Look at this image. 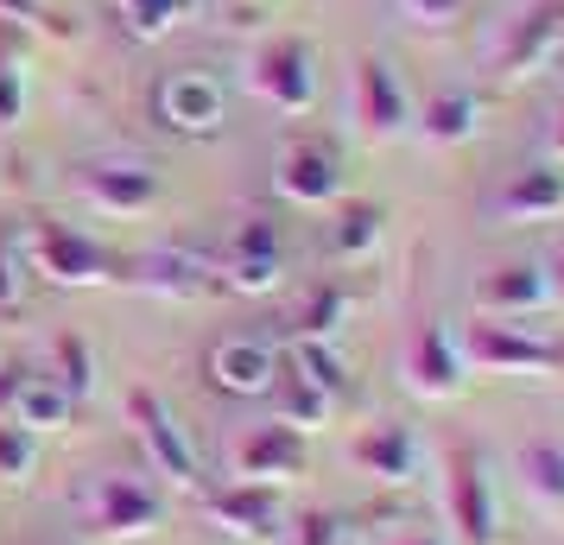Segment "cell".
Instances as JSON below:
<instances>
[{
    "instance_id": "obj_14",
    "label": "cell",
    "mask_w": 564,
    "mask_h": 545,
    "mask_svg": "<svg viewBox=\"0 0 564 545\" xmlns=\"http://www.w3.org/2000/svg\"><path fill=\"white\" fill-rule=\"evenodd\" d=\"M133 280L147 292H165V298H209V292H223V266L197 248H147V254H133Z\"/></svg>"
},
{
    "instance_id": "obj_12",
    "label": "cell",
    "mask_w": 564,
    "mask_h": 545,
    "mask_svg": "<svg viewBox=\"0 0 564 545\" xmlns=\"http://www.w3.org/2000/svg\"><path fill=\"white\" fill-rule=\"evenodd\" d=\"M204 514L229 533V539H254V545H273L285 533V514H280V494L267 482H223V489L204 494Z\"/></svg>"
},
{
    "instance_id": "obj_5",
    "label": "cell",
    "mask_w": 564,
    "mask_h": 545,
    "mask_svg": "<svg viewBox=\"0 0 564 545\" xmlns=\"http://www.w3.org/2000/svg\"><path fill=\"white\" fill-rule=\"evenodd\" d=\"M115 266L121 260L108 254L102 241L77 235L70 222H57V216L32 222V273L39 280H52V286H102V280H115Z\"/></svg>"
},
{
    "instance_id": "obj_3",
    "label": "cell",
    "mask_w": 564,
    "mask_h": 545,
    "mask_svg": "<svg viewBox=\"0 0 564 545\" xmlns=\"http://www.w3.org/2000/svg\"><path fill=\"white\" fill-rule=\"evenodd\" d=\"M128 425H133V438H140V450L153 457V476H165L172 489H197V482H204L197 444H191L178 413H172L153 388H128Z\"/></svg>"
},
{
    "instance_id": "obj_4",
    "label": "cell",
    "mask_w": 564,
    "mask_h": 545,
    "mask_svg": "<svg viewBox=\"0 0 564 545\" xmlns=\"http://www.w3.org/2000/svg\"><path fill=\"white\" fill-rule=\"evenodd\" d=\"M153 115L159 128L184 133V140H209V133L229 128V89H223V77L216 70H165L153 89Z\"/></svg>"
},
{
    "instance_id": "obj_10",
    "label": "cell",
    "mask_w": 564,
    "mask_h": 545,
    "mask_svg": "<svg viewBox=\"0 0 564 545\" xmlns=\"http://www.w3.org/2000/svg\"><path fill=\"white\" fill-rule=\"evenodd\" d=\"M305 464H311V444H305V432L285 425V418L254 425V432L235 438V482H267V489H280L292 476H305Z\"/></svg>"
},
{
    "instance_id": "obj_40",
    "label": "cell",
    "mask_w": 564,
    "mask_h": 545,
    "mask_svg": "<svg viewBox=\"0 0 564 545\" xmlns=\"http://www.w3.org/2000/svg\"><path fill=\"white\" fill-rule=\"evenodd\" d=\"M545 7H552V13H558V32H564V0H545Z\"/></svg>"
},
{
    "instance_id": "obj_23",
    "label": "cell",
    "mask_w": 564,
    "mask_h": 545,
    "mask_svg": "<svg viewBox=\"0 0 564 545\" xmlns=\"http://www.w3.org/2000/svg\"><path fill=\"white\" fill-rule=\"evenodd\" d=\"M381 222H387L381 204H343V216H336V229H330V254L336 260H368L381 248Z\"/></svg>"
},
{
    "instance_id": "obj_9",
    "label": "cell",
    "mask_w": 564,
    "mask_h": 545,
    "mask_svg": "<svg viewBox=\"0 0 564 545\" xmlns=\"http://www.w3.org/2000/svg\"><path fill=\"white\" fill-rule=\"evenodd\" d=\"M223 292H273L285 280V241L273 216H248L223 248Z\"/></svg>"
},
{
    "instance_id": "obj_33",
    "label": "cell",
    "mask_w": 564,
    "mask_h": 545,
    "mask_svg": "<svg viewBox=\"0 0 564 545\" xmlns=\"http://www.w3.org/2000/svg\"><path fill=\"white\" fill-rule=\"evenodd\" d=\"M400 7H406V20H419V26H451L469 0H400Z\"/></svg>"
},
{
    "instance_id": "obj_35",
    "label": "cell",
    "mask_w": 564,
    "mask_h": 545,
    "mask_svg": "<svg viewBox=\"0 0 564 545\" xmlns=\"http://www.w3.org/2000/svg\"><path fill=\"white\" fill-rule=\"evenodd\" d=\"M0 13H7V20H26V26H52V13H45L39 0H0Z\"/></svg>"
},
{
    "instance_id": "obj_17",
    "label": "cell",
    "mask_w": 564,
    "mask_h": 545,
    "mask_svg": "<svg viewBox=\"0 0 564 545\" xmlns=\"http://www.w3.org/2000/svg\"><path fill=\"white\" fill-rule=\"evenodd\" d=\"M77 190L115 216H140L159 197V172L133 165V159H89V165H77Z\"/></svg>"
},
{
    "instance_id": "obj_30",
    "label": "cell",
    "mask_w": 564,
    "mask_h": 545,
    "mask_svg": "<svg viewBox=\"0 0 564 545\" xmlns=\"http://www.w3.org/2000/svg\"><path fill=\"white\" fill-rule=\"evenodd\" d=\"M32 464H39V438H32L26 425L0 418V476H7V482H26Z\"/></svg>"
},
{
    "instance_id": "obj_11",
    "label": "cell",
    "mask_w": 564,
    "mask_h": 545,
    "mask_svg": "<svg viewBox=\"0 0 564 545\" xmlns=\"http://www.w3.org/2000/svg\"><path fill=\"white\" fill-rule=\"evenodd\" d=\"M463 374H469V362H463V342L451 337V324L444 317L419 324L406 342V388L425 393V400H457Z\"/></svg>"
},
{
    "instance_id": "obj_29",
    "label": "cell",
    "mask_w": 564,
    "mask_h": 545,
    "mask_svg": "<svg viewBox=\"0 0 564 545\" xmlns=\"http://www.w3.org/2000/svg\"><path fill=\"white\" fill-rule=\"evenodd\" d=\"M343 312H349V292H343V286H311L305 305H299V337L330 342L336 324H343Z\"/></svg>"
},
{
    "instance_id": "obj_15",
    "label": "cell",
    "mask_w": 564,
    "mask_h": 545,
    "mask_svg": "<svg viewBox=\"0 0 564 545\" xmlns=\"http://www.w3.org/2000/svg\"><path fill=\"white\" fill-rule=\"evenodd\" d=\"M356 121L368 140H400L412 121V102H406V83L387 57H361L356 64Z\"/></svg>"
},
{
    "instance_id": "obj_1",
    "label": "cell",
    "mask_w": 564,
    "mask_h": 545,
    "mask_svg": "<svg viewBox=\"0 0 564 545\" xmlns=\"http://www.w3.org/2000/svg\"><path fill=\"white\" fill-rule=\"evenodd\" d=\"M457 342H463V362L482 368V374H558L564 368V342L520 330L513 317H476Z\"/></svg>"
},
{
    "instance_id": "obj_18",
    "label": "cell",
    "mask_w": 564,
    "mask_h": 545,
    "mask_svg": "<svg viewBox=\"0 0 564 545\" xmlns=\"http://www.w3.org/2000/svg\"><path fill=\"white\" fill-rule=\"evenodd\" d=\"M356 469H368L375 482H393V489H406L412 476H419V438H412V425H368L356 438Z\"/></svg>"
},
{
    "instance_id": "obj_22",
    "label": "cell",
    "mask_w": 564,
    "mask_h": 545,
    "mask_svg": "<svg viewBox=\"0 0 564 545\" xmlns=\"http://www.w3.org/2000/svg\"><path fill=\"white\" fill-rule=\"evenodd\" d=\"M476 121H482V102L469 96V89H437L425 115H419V128L432 146H463V140H476Z\"/></svg>"
},
{
    "instance_id": "obj_31",
    "label": "cell",
    "mask_w": 564,
    "mask_h": 545,
    "mask_svg": "<svg viewBox=\"0 0 564 545\" xmlns=\"http://www.w3.org/2000/svg\"><path fill=\"white\" fill-rule=\"evenodd\" d=\"M26 298H32V273H26V254L7 241L0 248V312H26Z\"/></svg>"
},
{
    "instance_id": "obj_32",
    "label": "cell",
    "mask_w": 564,
    "mask_h": 545,
    "mask_svg": "<svg viewBox=\"0 0 564 545\" xmlns=\"http://www.w3.org/2000/svg\"><path fill=\"white\" fill-rule=\"evenodd\" d=\"M273 545H343V520L324 514V508H311V514H299Z\"/></svg>"
},
{
    "instance_id": "obj_2",
    "label": "cell",
    "mask_w": 564,
    "mask_h": 545,
    "mask_svg": "<svg viewBox=\"0 0 564 545\" xmlns=\"http://www.w3.org/2000/svg\"><path fill=\"white\" fill-rule=\"evenodd\" d=\"M77 520L96 539H140L165 520V501L133 476H89L77 489Z\"/></svg>"
},
{
    "instance_id": "obj_8",
    "label": "cell",
    "mask_w": 564,
    "mask_h": 545,
    "mask_svg": "<svg viewBox=\"0 0 564 545\" xmlns=\"http://www.w3.org/2000/svg\"><path fill=\"white\" fill-rule=\"evenodd\" d=\"M209 388L229 393V400H260V393H273V381H280V349L267 337H254V330H235V337H216L209 342Z\"/></svg>"
},
{
    "instance_id": "obj_25",
    "label": "cell",
    "mask_w": 564,
    "mask_h": 545,
    "mask_svg": "<svg viewBox=\"0 0 564 545\" xmlns=\"http://www.w3.org/2000/svg\"><path fill=\"white\" fill-rule=\"evenodd\" d=\"M520 476H527V489L539 501H552L564 508V438H533L520 450Z\"/></svg>"
},
{
    "instance_id": "obj_7",
    "label": "cell",
    "mask_w": 564,
    "mask_h": 545,
    "mask_svg": "<svg viewBox=\"0 0 564 545\" xmlns=\"http://www.w3.org/2000/svg\"><path fill=\"white\" fill-rule=\"evenodd\" d=\"M254 89L260 102H273L280 115H311V102H317V52H311V39H299V32L267 39L254 52Z\"/></svg>"
},
{
    "instance_id": "obj_26",
    "label": "cell",
    "mask_w": 564,
    "mask_h": 545,
    "mask_svg": "<svg viewBox=\"0 0 564 545\" xmlns=\"http://www.w3.org/2000/svg\"><path fill=\"white\" fill-rule=\"evenodd\" d=\"M108 7H115V20H121L133 39H165V32L191 13V0H108Z\"/></svg>"
},
{
    "instance_id": "obj_16",
    "label": "cell",
    "mask_w": 564,
    "mask_h": 545,
    "mask_svg": "<svg viewBox=\"0 0 564 545\" xmlns=\"http://www.w3.org/2000/svg\"><path fill=\"white\" fill-rule=\"evenodd\" d=\"M552 298H558V286H552L545 260H508V266L482 273V286H476L482 317H527V312H545Z\"/></svg>"
},
{
    "instance_id": "obj_20",
    "label": "cell",
    "mask_w": 564,
    "mask_h": 545,
    "mask_svg": "<svg viewBox=\"0 0 564 545\" xmlns=\"http://www.w3.org/2000/svg\"><path fill=\"white\" fill-rule=\"evenodd\" d=\"M13 425H26L32 438H45V432H64L70 418H77V400L57 388L52 374H20V393H13Z\"/></svg>"
},
{
    "instance_id": "obj_39",
    "label": "cell",
    "mask_w": 564,
    "mask_h": 545,
    "mask_svg": "<svg viewBox=\"0 0 564 545\" xmlns=\"http://www.w3.org/2000/svg\"><path fill=\"white\" fill-rule=\"evenodd\" d=\"M400 545H444V539H425V533H412V539H400Z\"/></svg>"
},
{
    "instance_id": "obj_19",
    "label": "cell",
    "mask_w": 564,
    "mask_h": 545,
    "mask_svg": "<svg viewBox=\"0 0 564 545\" xmlns=\"http://www.w3.org/2000/svg\"><path fill=\"white\" fill-rule=\"evenodd\" d=\"M501 216L508 222H558L564 216V172L558 165H527L501 184Z\"/></svg>"
},
{
    "instance_id": "obj_36",
    "label": "cell",
    "mask_w": 564,
    "mask_h": 545,
    "mask_svg": "<svg viewBox=\"0 0 564 545\" xmlns=\"http://www.w3.org/2000/svg\"><path fill=\"white\" fill-rule=\"evenodd\" d=\"M13 393H20V368H0V418L13 413Z\"/></svg>"
},
{
    "instance_id": "obj_34",
    "label": "cell",
    "mask_w": 564,
    "mask_h": 545,
    "mask_svg": "<svg viewBox=\"0 0 564 545\" xmlns=\"http://www.w3.org/2000/svg\"><path fill=\"white\" fill-rule=\"evenodd\" d=\"M26 115V77L20 70H0V128H13Z\"/></svg>"
},
{
    "instance_id": "obj_28",
    "label": "cell",
    "mask_w": 564,
    "mask_h": 545,
    "mask_svg": "<svg viewBox=\"0 0 564 545\" xmlns=\"http://www.w3.org/2000/svg\"><path fill=\"white\" fill-rule=\"evenodd\" d=\"M273 393H280V418L285 425H324V418L336 413V400L330 393H317L311 388V381H299V374H280V381H273Z\"/></svg>"
},
{
    "instance_id": "obj_13",
    "label": "cell",
    "mask_w": 564,
    "mask_h": 545,
    "mask_svg": "<svg viewBox=\"0 0 564 545\" xmlns=\"http://www.w3.org/2000/svg\"><path fill=\"white\" fill-rule=\"evenodd\" d=\"M273 184H280L285 204L324 209V204L343 197V159H336V146H324V140H285Z\"/></svg>"
},
{
    "instance_id": "obj_6",
    "label": "cell",
    "mask_w": 564,
    "mask_h": 545,
    "mask_svg": "<svg viewBox=\"0 0 564 545\" xmlns=\"http://www.w3.org/2000/svg\"><path fill=\"white\" fill-rule=\"evenodd\" d=\"M444 508H451V526H457L463 545H495L501 539V501H495L482 450H469V444L451 450V469H444Z\"/></svg>"
},
{
    "instance_id": "obj_38",
    "label": "cell",
    "mask_w": 564,
    "mask_h": 545,
    "mask_svg": "<svg viewBox=\"0 0 564 545\" xmlns=\"http://www.w3.org/2000/svg\"><path fill=\"white\" fill-rule=\"evenodd\" d=\"M552 286H558V292H564V254H558V260H552Z\"/></svg>"
},
{
    "instance_id": "obj_24",
    "label": "cell",
    "mask_w": 564,
    "mask_h": 545,
    "mask_svg": "<svg viewBox=\"0 0 564 545\" xmlns=\"http://www.w3.org/2000/svg\"><path fill=\"white\" fill-rule=\"evenodd\" d=\"M292 368H299V381H311V388L330 393V400H343V393H349V362L336 356V342L299 337V342H292Z\"/></svg>"
},
{
    "instance_id": "obj_27",
    "label": "cell",
    "mask_w": 564,
    "mask_h": 545,
    "mask_svg": "<svg viewBox=\"0 0 564 545\" xmlns=\"http://www.w3.org/2000/svg\"><path fill=\"white\" fill-rule=\"evenodd\" d=\"M52 356H57V368H52V381L64 393H70V400H89V388H96V356H89V342L77 337V330H64V337L52 342Z\"/></svg>"
},
{
    "instance_id": "obj_21",
    "label": "cell",
    "mask_w": 564,
    "mask_h": 545,
    "mask_svg": "<svg viewBox=\"0 0 564 545\" xmlns=\"http://www.w3.org/2000/svg\"><path fill=\"white\" fill-rule=\"evenodd\" d=\"M558 45H564L558 13H552V7H533V13L508 32V45H501V70H508V77H527V70H539Z\"/></svg>"
},
{
    "instance_id": "obj_37",
    "label": "cell",
    "mask_w": 564,
    "mask_h": 545,
    "mask_svg": "<svg viewBox=\"0 0 564 545\" xmlns=\"http://www.w3.org/2000/svg\"><path fill=\"white\" fill-rule=\"evenodd\" d=\"M552 153L564 159V102H558V115H552Z\"/></svg>"
}]
</instances>
